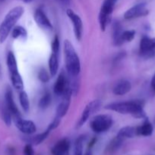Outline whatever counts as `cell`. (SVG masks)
Segmentation results:
<instances>
[{
    "mask_svg": "<svg viewBox=\"0 0 155 155\" xmlns=\"http://www.w3.org/2000/svg\"><path fill=\"white\" fill-rule=\"evenodd\" d=\"M71 95H72V92H71V88L69 87L62 95V100L60 103L58 104V107L56 108V116L62 118L66 115L69 109L70 104H71Z\"/></svg>",
    "mask_w": 155,
    "mask_h": 155,
    "instance_id": "cell-11",
    "label": "cell"
},
{
    "mask_svg": "<svg viewBox=\"0 0 155 155\" xmlns=\"http://www.w3.org/2000/svg\"><path fill=\"white\" fill-rule=\"evenodd\" d=\"M38 77H39L40 80L43 83H46L50 80V76L47 74L46 71L44 69L41 70L39 72V74H38Z\"/></svg>",
    "mask_w": 155,
    "mask_h": 155,
    "instance_id": "cell-31",
    "label": "cell"
},
{
    "mask_svg": "<svg viewBox=\"0 0 155 155\" xmlns=\"http://www.w3.org/2000/svg\"><path fill=\"white\" fill-rule=\"evenodd\" d=\"M65 68L70 77H78L81 71V61L78 54L68 39L63 43Z\"/></svg>",
    "mask_w": 155,
    "mask_h": 155,
    "instance_id": "cell-3",
    "label": "cell"
},
{
    "mask_svg": "<svg viewBox=\"0 0 155 155\" xmlns=\"http://www.w3.org/2000/svg\"><path fill=\"white\" fill-rule=\"evenodd\" d=\"M149 11L147 8V5L144 2L138 3L128 9L124 14V18L127 20L134 19L148 15Z\"/></svg>",
    "mask_w": 155,
    "mask_h": 155,
    "instance_id": "cell-8",
    "label": "cell"
},
{
    "mask_svg": "<svg viewBox=\"0 0 155 155\" xmlns=\"http://www.w3.org/2000/svg\"><path fill=\"white\" fill-rule=\"evenodd\" d=\"M59 47H60V43H59V39L58 36H56L53 39V42H52V52L59 53Z\"/></svg>",
    "mask_w": 155,
    "mask_h": 155,
    "instance_id": "cell-30",
    "label": "cell"
},
{
    "mask_svg": "<svg viewBox=\"0 0 155 155\" xmlns=\"http://www.w3.org/2000/svg\"><path fill=\"white\" fill-rule=\"evenodd\" d=\"M21 1L24 2L25 3H29V2H31L33 1V0H21Z\"/></svg>",
    "mask_w": 155,
    "mask_h": 155,
    "instance_id": "cell-36",
    "label": "cell"
},
{
    "mask_svg": "<svg viewBox=\"0 0 155 155\" xmlns=\"http://www.w3.org/2000/svg\"><path fill=\"white\" fill-rule=\"evenodd\" d=\"M114 30H113V41L114 44L115 45H121V35L122 33V29L121 25L119 22H115V25H114Z\"/></svg>",
    "mask_w": 155,
    "mask_h": 155,
    "instance_id": "cell-26",
    "label": "cell"
},
{
    "mask_svg": "<svg viewBox=\"0 0 155 155\" xmlns=\"http://www.w3.org/2000/svg\"><path fill=\"white\" fill-rule=\"evenodd\" d=\"M69 87V80H68V77H66L64 71H62L59 74V77H58L57 80H56V83H55L54 88H53L54 93L57 96L62 97V95L65 93V91Z\"/></svg>",
    "mask_w": 155,
    "mask_h": 155,
    "instance_id": "cell-12",
    "label": "cell"
},
{
    "mask_svg": "<svg viewBox=\"0 0 155 155\" xmlns=\"http://www.w3.org/2000/svg\"><path fill=\"white\" fill-rule=\"evenodd\" d=\"M137 135L142 136H150L153 133V127L151 123L148 120L147 117L144 118V121L142 125L136 128Z\"/></svg>",
    "mask_w": 155,
    "mask_h": 155,
    "instance_id": "cell-17",
    "label": "cell"
},
{
    "mask_svg": "<svg viewBox=\"0 0 155 155\" xmlns=\"http://www.w3.org/2000/svg\"><path fill=\"white\" fill-rule=\"evenodd\" d=\"M66 14L68 15V18L71 21L74 28V33L77 40H81L82 37V33H83V23L81 19L78 15L75 12L71 9H68L66 11Z\"/></svg>",
    "mask_w": 155,
    "mask_h": 155,
    "instance_id": "cell-9",
    "label": "cell"
},
{
    "mask_svg": "<svg viewBox=\"0 0 155 155\" xmlns=\"http://www.w3.org/2000/svg\"><path fill=\"white\" fill-rule=\"evenodd\" d=\"M24 155H34L33 147L30 144H27L24 148Z\"/></svg>",
    "mask_w": 155,
    "mask_h": 155,
    "instance_id": "cell-33",
    "label": "cell"
},
{
    "mask_svg": "<svg viewBox=\"0 0 155 155\" xmlns=\"http://www.w3.org/2000/svg\"><path fill=\"white\" fill-rule=\"evenodd\" d=\"M58 1H59L60 2L63 3V4H65V5L69 4V0H58Z\"/></svg>",
    "mask_w": 155,
    "mask_h": 155,
    "instance_id": "cell-35",
    "label": "cell"
},
{
    "mask_svg": "<svg viewBox=\"0 0 155 155\" xmlns=\"http://www.w3.org/2000/svg\"><path fill=\"white\" fill-rule=\"evenodd\" d=\"M13 120L15 127L24 134L32 135L36 131V127L33 121L24 120L21 117L13 118Z\"/></svg>",
    "mask_w": 155,
    "mask_h": 155,
    "instance_id": "cell-10",
    "label": "cell"
},
{
    "mask_svg": "<svg viewBox=\"0 0 155 155\" xmlns=\"http://www.w3.org/2000/svg\"><path fill=\"white\" fill-rule=\"evenodd\" d=\"M51 102V96L50 94H45L42 98L40 99L39 107L41 109H46L49 107Z\"/></svg>",
    "mask_w": 155,
    "mask_h": 155,
    "instance_id": "cell-29",
    "label": "cell"
},
{
    "mask_svg": "<svg viewBox=\"0 0 155 155\" xmlns=\"http://www.w3.org/2000/svg\"><path fill=\"white\" fill-rule=\"evenodd\" d=\"M132 84L127 80H121L116 83L112 89V92L116 95H124L130 92Z\"/></svg>",
    "mask_w": 155,
    "mask_h": 155,
    "instance_id": "cell-15",
    "label": "cell"
},
{
    "mask_svg": "<svg viewBox=\"0 0 155 155\" xmlns=\"http://www.w3.org/2000/svg\"><path fill=\"white\" fill-rule=\"evenodd\" d=\"M69 147V140L68 139H62L52 148V154L53 155H65L68 153Z\"/></svg>",
    "mask_w": 155,
    "mask_h": 155,
    "instance_id": "cell-16",
    "label": "cell"
},
{
    "mask_svg": "<svg viewBox=\"0 0 155 155\" xmlns=\"http://www.w3.org/2000/svg\"><path fill=\"white\" fill-rule=\"evenodd\" d=\"M84 140L85 137L84 136H81L78 138L75 142V145H74V155H83Z\"/></svg>",
    "mask_w": 155,
    "mask_h": 155,
    "instance_id": "cell-27",
    "label": "cell"
},
{
    "mask_svg": "<svg viewBox=\"0 0 155 155\" xmlns=\"http://www.w3.org/2000/svg\"><path fill=\"white\" fill-rule=\"evenodd\" d=\"M24 12L22 6H16L11 9L0 24V42L3 43L7 39L16 23L19 21Z\"/></svg>",
    "mask_w": 155,
    "mask_h": 155,
    "instance_id": "cell-2",
    "label": "cell"
},
{
    "mask_svg": "<svg viewBox=\"0 0 155 155\" xmlns=\"http://www.w3.org/2000/svg\"><path fill=\"white\" fill-rule=\"evenodd\" d=\"M139 53L144 58H150L155 56V38L143 36L140 42Z\"/></svg>",
    "mask_w": 155,
    "mask_h": 155,
    "instance_id": "cell-6",
    "label": "cell"
},
{
    "mask_svg": "<svg viewBox=\"0 0 155 155\" xmlns=\"http://www.w3.org/2000/svg\"><path fill=\"white\" fill-rule=\"evenodd\" d=\"M117 0H104L99 13V24L100 30L105 31L112 19V14Z\"/></svg>",
    "mask_w": 155,
    "mask_h": 155,
    "instance_id": "cell-4",
    "label": "cell"
},
{
    "mask_svg": "<svg viewBox=\"0 0 155 155\" xmlns=\"http://www.w3.org/2000/svg\"><path fill=\"white\" fill-rule=\"evenodd\" d=\"M50 132L51 131L47 128L43 133H40V134L36 135V136H32V137H29L28 139H27V141H28L29 144H30L31 145H40V144L42 143V142H43V141L47 139V137H48L49 135H50Z\"/></svg>",
    "mask_w": 155,
    "mask_h": 155,
    "instance_id": "cell-21",
    "label": "cell"
},
{
    "mask_svg": "<svg viewBox=\"0 0 155 155\" xmlns=\"http://www.w3.org/2000/svg\"><path fill=\"white\" fill-rule=\"evenodd\" d=\"M49 69L51 77H55L59 70V54L52 52L49 59Z\"/></svg>",
    "mask_w": 155,
    "mask_h": 155,
    "instance_id": "cell-18",
    "label": "cell"
},
{
    "mask_svg": "<svg viewBox=\"0 0 155 155\" xmlns=\"http://www.w3.org/2000/svg\"><path fill=\"white\" fill-rule=\"evenodd\" d=\"M144 103L143 101L135 100L111 103L105 106V109L121 114H130L137 119H144L147 117L144 110Z\"/></svg>",
    "mask_w": 155,
    "mask_h": 155,
    "instance_id": "cell-1",
    "label": "cell"
},
{
    "mask_svg": "<svg viewBox=\"0 0 155 155\" xmlns=\"http://www.w3.org/2000/svg\"><path fill=\"white\" fill-rule=\"evenodd\" d=\"M7 66L9 68V74L18 72V64H17L16 58L12 51H9L7 55Z\"/></svg>",
    "mask_w": 155,
    "mask_h": 155,
    "instance_id": "cell-23",
    "label": "cell"
},
{
    "mask_svg": "<svg viewBox=\"0 0 155 155\" xmlns=\"http://www.w3.org/2000/svg\"><path fill=\"white\" fill-rule=\"evenodd\" d=\"M137 135V130L135 127H122L121 130L119 131L117 134V137L124 140L125 139H131V138L135 137Z\"/></svg>",
    "mask_w": 155,
    "mask_h": 155,
    "instance_id": "cell-20",
    "label": "cell"
},
{
    "mask_svg": "<svg viewBox=\"0 0 155 155\" xmlns=\"http://www.w3.org/2000/svg\"><path fill=\"white\" fill-rule=\"evenodd\" d=\"M10 78L12 86L15 89L20 91V92L24 89V82H23L21 74H19L18 71L13 73V74H10Z\"/></svg>",
    "mask_w": 155,
    "mask_h": 155,
    "instance_id": "cell-22",
    "label": "cell"
},
{
    "mask_svg": "<svg viewBox=\"0 0 155 155\" xmlns=\"http://www.w3.org/2000/svg\"><path fill=\"white\" fill-rule=\"evenodd\" d=\"M61 119H62V118H60V117H59L56 116V117H55V119L53 120V122H52L51 124L48 126L49 130H50V131H53V130H56V129L59 127V124H60Z\"/></svg>",
    "mask_w": 155,
    "mask_h": 155,
    "instance_id": "cell-32",
    "label": "cell"
},
{
    "mask_svg": "<svg viewBox=\"0 0 155 155\" xmlns=\"http://www.w3.org/2000/svg\"><path fill=\"white\" fill-rule=\"evenodd\" d=\"M135 36V31L134 30H128L122 31L121 35L122 44L126 42H132Z\"/></svg>",
    "mask_w": 155,
    "mask_h": 155,
    "instance_id": "cell-28",
    "label": "cell"
},
{
    "mask_svg": "<svg viewBox=\"0 0 155 155\" xmlns=\"http://www.w3.org/2000/svg\"><path fill=\"white\" fill-rule=\"evenodd\" d=\"M150 89H151L152 92L155 94V73L152 77L151 80H150Z\"/></svg>",
    "mask_w": 155,
    "mask_h": 155,
    "instance_id": "cell-34",
    "label": "cell"
},
{
    "mask_svg": "<svg viewBox=\"0 0 155 155\" xmlns=\"http://www.w3.org/2000/svg\"><path fill=\"white\" fill-rule=\"evenodd\" d=\"M0 116L6 126L10 127L12 124V115L5 101L0 103Z\"/></svg>",
    "mask_w": 155,
    "mask_h": 155,
    "instance_id": "cell-19",
    "label": "cell"
},
{
    "mask_svg": "<svg viewBox=\"0 0 155 155\" xmlns=\"http://www.w3.org/2000/svg\"><path fill=\"white\" fill-rule=\"evenodd\" d=\"M19 101L23 110L26 112V113H27L29 110H30V101H29V98L27 92H24V90L20 92Z\"/></svg>",
    "mask_w": 155,
    "mask_h": 155,
    "instance_id": "cell-25",
    "label": "cell"
},
{
    "mask_svg": "<svg viewBox=\"0 0 155 155\" xmlns=\"http://www.w3.org/2000/svg\"><path fill=\"white\" fill-rule=\"evenodd\" d=\"M12 36L14 39H26L27 37V32L24 27L16 26L12 30Z\"/></svg>",
    "mask_w": 155,
    "mask_h": 155,
    "instance_id": "cell-24",
    "label": "cell"
},
{
    "mask_svg": "<svg viewBox=\"0 0 155 155\" xmlns=\"http://www.w3.org/2000/svg\"><path fill=\"white\" fill-rule=\"evenodd\" d=\"M84 155H92V153H91V151H87V153Z\"/></svg>",
    "mask_w": 155,
    "mask_h": 155,
    "instance_id": "cell-37",
    "label": "cell"
},
{
    "mask_svg": "<svg viewBox=\"0 0 155 155\" xmlns=\"http://www.w3.org/2000/svg\"><path fill=\"white\" fill-rule=\"evenodd\" d=\"M34 21L38 26L40 28L46 30H53V25H52L51 21L46 16L43 11L42 9H36L34 13Z\"/></svg>",
    "mask_w": 155,
    "mask_h": 155,
    "instance_id": "cell-13",
    "label": "cell"
},
{
    "mask_svg": "<svg viewBox=\"0 0 155 155\" xmlns=\"http://www.w3.org/2000/svg\"><path fill=\"white\" fill-rule=\"evenodd\" d=\"M112 125V118L108 114H100L94 117L90 123V127L95 133H105L111 128Z\"/></svg>",
    "mask_w": 155,
    "mask_h": 155,
    "instance_id": "cell-5",
    "label": "cell"
},
{
    "mask_svg": "<svg viewBox=\"0 0 155 155\" xmlns=\"http://www.w3.org/2000/svg\"><path fill=\"white\" fill-rule=\"evenodd\" d=\"M1 74H2V71H1V66H0V77H1Z\"/></svg>",
    "mask_w": 155,
    "mask_h": 155,
    "instance_id": "cell-38",
    "label": "cell"
},
{
    "mask_svg": "<svg viewBox=\"0 0 155 155\" xmlns=\"http://www.w3.org/2000/svg\"><path fill=\"white\" fill-rule=\"evenodd\" d=\"M5 103L7 105L8 108L9 109L10 112L12 113V118L19 117L21 116L19 110H18V107H17L16 104H15V101H14L13 98V93L10 88H7L5 93Z\"/></svg>",
    "mask_w": 155,
    "mask_h": 155,
    "instance_id": "cell-14",
    "label": "cell"
},
{
    "mask_svg": "<svg viewBox=\"0 0 155 155\" xmlns=\"http://www.w3.org/2000/svg\"><path fill=\"white\" fill-rule=\"evenodd\" d=\"M100 107H101V101H100V100L96 99L88 103V104L85 106L84 109L83 111H82L80 120H79L78 122V128L81 127L88 120V119H89L90 117H91V115L92 114L97 113V112L100 110Z\"/></svg>",
    "mask_w": 155,
    "mask_h": 155,
    "instance_id": "cell-7",
    "label": "cell"
}]
</instances>
